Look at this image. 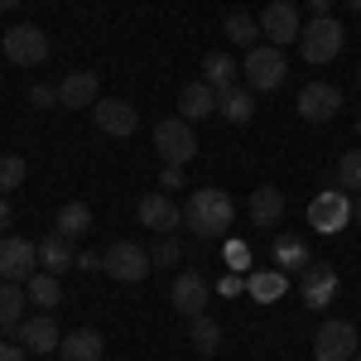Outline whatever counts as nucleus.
I'll list each match as a JSON object with an SVG mask.
<instances>
[{
    "mask_svg": "<svg viewBox=\"0 0 361 361\" xmlns=\"http://www.w3.org/2000/svg\"><path fill=\"white\" fill-rule=\"evenodd\" d=\"M183 226L193 231L202 246L231 241V226H236V202H231V193H222V188H197L183 202Z\"/></svg>",
    "mask_w": 361,
    "mask_h": 361,
    "instance_id": "1",
    "label": "nucleus"
},
{
    "mask_svg": "<svg viewBox=\"0 0 361 361\" xmlns=\"http://www.w3.org/2000/svg\"><path fill=\"white\" fill-rule=\"evenodd\" d=\"M284 73H289V63H284V49H275V44H255L246 54V63H241V82L250 92H275V87H284Z\"/></svg>",
    "mask_w": 361,
    "mask_h": 361,
    "instance_id": "2",
    "label": "nucleus"
},
{
    "mask_svg": "<svg viewBox=\"0 0 361 361\" xmlns=\"http://www.w3.org/2000/svg\"><path fill=\"white\" fill-rule=\"evenodd\" d=\"M299 49H304V63H313V68L333 63L342 54V25L333 15H313L304 25V34H299Z\"/></svg>",
    "mask_w": 361,
    "mask_h": 361,
    "instance_id": "3",
    "label": "nucleus"
},
{
    "mask_svg": "<svg viewBox=\"0 0 361 361\" xmlns=\"http://www.w3.org/2000/svg\"><path fill=\"white\" fill-rule=\"evenodd\" d=\"M154 149H159L164 164H188V159L197 154L193 126H188L183 116H164V121L154 126Z\"/></svg>",
    "mask_w": 361,
    "mask_h": 361,
    "instance_id": "4",
    "label": "nucleus"
},
{
    "mask_svg": "<svg viewBox=\"0 0 361 361\" xmlns=\"http://www.w3.org/2000/svg\"><path fill=\"white\" fill-rule=\"evenodd\" d=\"M102 270L121 284H140V279L154 270V260H149V250L135 246V241H116L111 250H102Z\"/></svg>",
    "mask_w": 361,
    "mask_h": 361,
    "instance_id": "5",
    "label": "nucleus"
},
{
    "mask_svg": "<svg viewBox=\"0 0 361 361\" xmlns=\"http://www.w3.org/2000/svg\"><path fill=\"white\" fill-rule=\"evenodd\" d=\"M0 49H5V58H10L15 68H39V63L49 58V34L39 25H15V29H5Z\"/></svg>",
    "mask_w": 361,
    "mask_h": 361,
    "instance_id": "6",
    "label": "nucleus"
},
{
    "mask_svg": "<svg viewBox=\"0 0 361 361\" xmlns=\"http://www.w3.org/2000/svg\"><path fill=\"white\" fill-rule=\"evenodd\" d=\"M357 357V328L347 318H328L313 333V361H352Z\"/></svg>",
    "mask_w": 361,
    "mask_h": 361,
    "instance_id": "7",
    "label": "nucleus"
},
{
    "mask_svg": "<svg viewBox=\"0 0 361 361\" xmlns=\"http://www.w3.org/2000/svg\"><path fill=\"white\" fill-rule=\"evenodd\" d=\"M347 222H352V193L328 188V193H318L313 202H308V226H313V231L333 236V231H342Z\"/></svg>",
    "mask_w": 361,
    "mask_h": 361,
    "instance_id": "8",
    "label": "nucleus"
},
{
    "mask_svg": "<svg viewBox=\"0 0 361 361\" xmlns=\"http://www.w3.org/2000/svg\"><path fill=\"white\" fill-rule=\"evenodd\" d=\"M29 275H39V246L25 236H0V279L25 284Z\"/></svg>",
    "mask_w": 361,
    "mask_h": 361,
    "instance_id": "9",
    "label": "nucleus"
},
{
    "mask_svg": "<svg viewBox=\"0 0 361 361\" xmlns=\"http://www.w3.org/2000/svg\"><path fill=\"white\" fill-rule=\"evenodd\" d=\"M260 34H265L275 49L299 44V34H304V25H299V10H294L289 0H270V5L260 10Z\"/></svg>",
    "mask_w": 361,
    "mask_h": 361,
    "instance_id": "10",
    "label": "nucleus"
},
{
    "mask_svg": "<svg viewBox=\"0 0 361 361\" xmlns=\"http://www.w3.org/2000/svg\"><path fill=\"white\" fill-rule=\"evenodd\" d=\"M299 299L308 308H328L337 299V270L328 260H308L304 270H299Z\"/></svg>",
    "mask_w": 361,
    "mask_h": 361,
    "instance_id": "11",
    "label": "nucleus"
},
{
    "mask_svg": "<svg viewBox=\"0 0 361 361\" xmlns=\"http://www.w3.org/2000/svg\"><path fill=\"white\" fill-rule=\"evenodd\" d=\"M207 299H212V284H207V275H197V270H183V275L173 279V289H169V304H173V313H183V318L207 313Z\"/></svg>",
    "mask_w": 361,
    "mask_h": 361,
    "instance_id": "12",
    "label": "nucleus"
},
{
    "mask_svg": "<svg viewBox=\"0 0 361 361\" xmlns=\"http://www.w3.org/2000/svg\"><path fill=\"white\" fill-rule=\"evenodd\" d=\"M92 121H97V130H102V135L126 140V135H135L140 111L130 106V102H121V97H102V102L92 106Z\"/></svg>",
    "mask_w": 361,
    "mask_h": 361,
    "instance_id": "13",
    "label": "nucleus"
},
{
    "mask_svg": "<svg viewBox=\"0 0 361 361\" xmlns=\"http://www.w3.org/2000/svg\"><path fill=\"white\" fill-rule=\"evenodd\" d=\"M135 217H140L145 226H149V231L169 236L173 226H183V207H178V202H173V197H169L164 188H159V193H145V197H140Z\"/></svg>",
    "mask_w": 361,
    "mask_h": 361,
    "instance_id": "14",
    "label": "nucleus"
},
{
    "mask_svg": "<svg viewBox=\"0 0 361 361\" xmlns=\"http://www.w3.org/2000/svg\"><path fill=\"white\" fill-rule=\"evenodd\" d=\"M15 337H20V347H25V352H34V357H54L58 342H63V333H58V323H54V313L25 318V323L15 328Z\"/></svg>",
    "mask_w": 361,
    "mask_h": 361,
    "instance_id": "15",
    "label": "nucleus"
},
{
    "mask_svg": "<svg viewBox=\"0 0 361 361\" xmlns=\"http://www.w3.org/2000/svg\"><path fill=\"white\" fill-rule=\"evenodd\" d=\"M246 222L260 226V231H275V226L284 222V193H279L275 183H260V188L246 197Z\"/></svg>",
    "mask_w": 361,
    "mask_h": 361,
    "instance_id": "16",
    "label": "nucleus"
},
{
    "mask_svg": "<svg viewBox=\"0 0 361 361\" xmlns=\"http://www.w3.org/2000/svg\"><path fill=\"white\" fill-rule=\"evenodd\" d=\"M342 111V92H337L333 82H308L304 92H299V116L304 121H333V116Z\"/></svg>",
    "mask_w": 361,
    "mask_h": 361,
    "instance_id": "17",
    "label": "nucleus"
},
{
    "mask_svg": "<svg viewBox=\"0 0 361 361\" xmlns=\"http://www.w3.org/2000/svg\"><path fill=\"white\" fill-rule=\"evenodd\" d=\"M102 97H97V73H68L63 82H58V106H68V111H82V106H97Z\"/></svg>",
    "mask_w": 361,
    "mask_h": 361,
    "instance_id": "18",
    "label": "nucleus"
},
{
    "mask_svg": "<svg viewBox=\"0 0 361 361\" xmlns=\"http://www.w3.org/2000/svg\"><path fill=\"white\" fill-rule=\"evenodd\" d=\"M102 352H106V342H102V333H92V328L63 333V342H58V361H102Z\"/></svg>",
    "mask_w": 361,
    "mask_h": 361,
    "instance_id": "19",
    "label": "nucleus"
},
{
    "mask_svg": "<svg viewBox=\"0 0 361 361\" xmlns=\"http://www.w3.org/2000/svg\"><path fill=\"white\" fill-rule=\"evenodd\" d=\"M73 265H78V250H73V241H68V236H58V231H49V236L39 241V270L63 275V270H73Z\"/></svg>",
    "mask_w": 361,
    "mask_h": 361,
    "instance_id": "20",
    "label": "nucleus"
},
{
    "mask_svg": "<svg viewBox=\"0 0 361 361\" xmlns=\"http://www.w3.org/2000/svg\"><path fill=\"white\" fill-rule=\"evenodd\" d=\"M270 255H275V270H284V275H299L308 260H313V255H308V241H304V236H294V231L275 236Z\"/></svg>",
    "mask_w": 361,
    "mask_h": 361,
    "instance_id": "21",
    "label": "nucleus"
},
{
    "mask_svg": "<svg viewBox=\"0 0 361 361\" xmlns=\"http://www.w3.org/2000/svg\"><path fill=\"white\" fill-rule=\"evenodd\" d=\"M212 111H217V92L202 82V78L178 92V116L183 121H202V116H212Z\"/></svg>",
    "mask_w": 361,
    "mask_h": 361,
    "instance_id": "22",
    "label": "nucleus"
},
{
    "mask_svg": "<svg viewBox=\"0 0 361 361\" xmlns=\"http://www.w3.org/2000/svg\"><path fill=\"white\" fill-rule=\"evenodd\" d=\"M202 82L222 97V92H231V87H241V68H236L226 54H207L202 58Z\"/></svg>",
    "mask_w": 361,
    "mask_h": 361,
    "instance_id": "23",
    "label": "nucleus"
},
{
    "mask_svg": "<svg viewBox=\"0 0 361 361\" xmlns=\"http://www.w3.org/2000/svg\"><path fill=\"white\" fill-rule=\"evenodd\" d=\"M284 289H289L284 270H250L246 275V294L255 304H275V299H284Z\"/></svg>",
    "mask_w": 361,
    "mask_h": 361,
    "instance_id": "24",
    "label": "nucleus"
},
{
    "mask_svg": "<svg viewBox=\"0 0 361 361\" xmlns=\"http://www.w3.org/2000/svg\"><path fill=\"white\" fill-rule=\"evenodd\" d=\"M25 294H29V304L39 308V313H54V308L63 304V284H58V275H49V270L29 275L25 279Z\"/></svg>",
    "mask_w": 361,
    "mask_h": 361,
    "instance_id": "25",
    "label": "nucleus"
},
{
    "mask_svg": "<svg viewBox=\"0 0 361 361\" xmlns=\"http://www.w3.org/2000/svg\"><path fill=\"white\" fill-rule=\"evenodd\" d=\"M54 231L68 236V241L87 236V231H92V207H87V202H63V207L54 212Z\"/></svg>",
    "mask_w": 361,
    "mask_h": 361,
    "instance_id": "26",
    "label": "nucleus"
},
{
    "mask_svg": "<svg viewBox=\"0 0 361 361\" xmlns=\"http://www.w3.org/2000/svg\"><path fill=\"white\" fill-rule=\"evenodd\" d=\"M217 111H222L231 126H246L250 116H255V97H250V87L241 82V87H231V92H222V97H217Z\"/></svg>",
    "mask_w": 361,
    "mask_h": 361,
    "instance_id": "27",
    "label": "nucleus"
},
{
    "mask_svg": "<svg viewBox=\"0 0 361 361\" xmlns=\"http://www.w3.org/2000/svg\"><path fill=\"white\" fill-rule=\"evenodd\" d=\"M25 304H29L25 284H10V279H5V284H0V328L15 333V328L25 323Z\"/></svg>",
    "mask_w": 361,
    "mask_h": 361,
    "instance_id": "28",
    "label": "nucleus"
},
{
    "mask_svg": "<svg viewBox=\"0 0 361 361\" xmlns=\"http://www.w3.org/2000/svg\"><path fill=\"white\" fill-rule=\"evenodd\" d=\"M222 34L236 44V49H246V54H250V49H255V39H260V20L246 15V10H231V15H226V25H222Z\"/></svg>",
    "mask_w": 361,
    "mask_h": 361,
    "instance_id": "29",
    "label": "nucleus"
},
{
    "mask_svg": "<svg viewBox=\"0 0 361 361\" xmlns=\"http://www.w3.org/2000/svg\"><path fill=\"white\" fill-rule=\"evenodd\" d=\"M188 342H193V352L212 357V352H217V342H222V328H217L207 313H197V318H188Z\"/></svg>",
    "mask_w": 361,
    "mask_h": 361,
    "instance_id": "30",
    "label": "nucleus"
},
{
    "mask_svg": "<svg viewBox=\"0 0 361 361\" xmlns=\"http://www.w3.org/2000/svg\"><path fill=\"white\" fill-rule=\"evenodd\" d=\"M337 188L342 193H361V149H347L337 159Z\"/></svg>",
    "mask_w": 361,
    "mask_h": 361,
    "instance_id": "31",
    "label": "nucleus"
},
{
    "mask_svg": "<svg viewBox=\"0 0 361 361\" xmlns=\"http://www.w3.org/2000/svg\"><path fill=\"white\" fill-rule=\"evenodd\" d=\"M25 159H20V154H0V197H10L15 193V188H20V183H25Z\"/></svg>",
    "mask_w": 361,
    "mask_h": 361,
    "instance_id": "32",
    "label": "nucleus"
},
{
    "mask_svg": "<svg viewBox=\"0 0 361 361\" xmlns=\"http://www.w3.org/2000/svg\"><path fill=\"white\" fill-rule=\"evenodd\" d=\"M149 260H154V270H169V265H178V260H183V246L173 241V231L159 236V241L149 246Z\"/></svg>",
    "mask_w": 361,
    "mask_h": 361,
    "instance_id": "33",
    "label": "nucleus"
},
{
    "mask_svg": "<svg viewBox=\"0 0 361 361\" xmlns=\"http://www.w3.org/2000/svg\"><path fill=\"white\" fill-rule=\"evenodd\" d=\"M222 255H226V270L250 275V246H241V241H222Z\"/></svg>",
    "mask_w": 361,
    "mask_h": 361,
    "instance_id": "34",
    "label": "nucleus"
},
{
    "mask_svg": "<svg viewBox=\"0 0 361 361\" xmlns=\"http://www.w3.org/2000/svg\"><path fill=\"white\" fill-rule=\"evenodd\" d=\"M29 102H34L39 111H54V106H58V87H49V82H34V87H29Z\"/></svg>",
    "mask_w": 361,
    "mask_h": 361,
    "instance_id": "35",
    "label": "nucleus"
},
{
    "mask_svg": "<svg viewBox=\"0 0 361 361\" xmlns=\"http://www.w3.org/2000/svg\"><path fill=\"white\" fill-rule=\"evenodd\" d=\"M159 183H164V193L183 188V164H164V169H159Z\"/></svg>",
    "mask_w": 361,
    "mask_h": 361,
    "instance_id": "36",
    "label": "nucleus"
},
{
    "mask_svg": "<svg viewBox=\"0 0 361 361\" xmlns=\"http://www.w3.org/2000/svg\"><path fill=\"white\" fill-rule=\"evenodd\" d=\"M217 289H222V294H246V275H236V270H231V275L217 279Z\"/></svg>",
    "mask_w": 361,
    "mask_h": 361,
    "instance_id": "37",
    "label": "nucleus"
},
{
    "mask_svg": "<svg viewBox=\"0 0 361 361\" xmlns=\"http://www.w3.org/2000/svg\"><path fill=\"white\" fill-rule=\"evenodd\" d=\"M73 270H87V275L102 270V255H97V250H78V265H73Z\"/></svg>",
    "mask_w": 361,
    "mask_h": 361,
    "instance_id": "38",
    "label": "nucleus"
},
{
    "mask_svg": "<svg viewBox=\"0 0 361 361\" xmlns=\"http://www.w3.org/2000/svg\"><path fill=\"white\" fill-rule=\"evenodd\" d=\"M0 361H29V352L20 342H0Z\"/></svg>",
    "mask_w": 361,
    "mask_h": 361,
    "instance_id": "39",
    "label": "nucleus"
},
{
    "mask_svg": "<svg viewBox=\"0 0 361 361\" xmlns=\"http://www.w3.org/2000/svg\"><path fill=\"white\" fill-rule=\"evenodd\" d=\"M308 10H313V15H328V10H333V0H308Z\"/></svg>",
    "mask_w": 361,
    "mask_h": 361,
    "instance_id": "40",
    "label": "nucleus"
},
{
    "mask_svg": "<svg viewBox=\"0 0 361 361\" xmlns=\"http://www.w3.org/2000/svg\"><path fill=\"white\" fill-rule=\"evenodd\" d=\"M10 226V197H0V231Z\"/></svg>",
    "mask_w": 361,
    "mask_h": 361,
    "instance_id": "41",
    "label": "nucleus"
},
{
    "mask_svg": "<svg viewBox=\"0 0 361 361\" xmlns=\"http://www.w3.org/2000/svg\"><path fill=\"white\" fill-rule=\"evenodd\" d=\"M352 222H361V193H352Z\"/></svg>",
    "mask_w": 361,
    "mask_h": 361,
    "instance_id": "42",
    "label": "nucleus"
},
{
    "mask_svg": "<svg viewBox=\"0 0 361 361\" xmlns=\"http://www.w3.org/2000/svg\"><path fill=\"white\" fill-rule=\"evenodd\" d=\"M15 5H20V0H0V10H15Z\"/></svg>",
    "mask_w": 361,
    "mask_h": 361,
    "instance_id": "43",
    "label": "nucleus"
},
{
    "mask_svg": "<svg viewBox=\"0 0 361 361\" xmlns=\"http://www.w3.org/2000/svg\"><path fill=\"white\" fill-rule=\"evenodd\" d=\"M347 5H352V10H357V15H361V0H347Z\"/></svg>",
    "mask_w": 361,
    "mask_h": 361,
    "instance_id": "44",
    "label": "nucleus"
},
{
    "mask_svg": "<svg viewBox=\"0 0 361 361\" xmlns=\"http://www.w3.org/2000/svg\"><path fill=\"white\" fill-rule=\"evenodd\" d=\"M357 87H361V68H357Z\"/></svg>",
    "mask_w": 361,
    "mask_h": 361,
    "instance_id": "45",
    "label": "nucleus"
},
{
    "mask_svg": "<svg viewBox=\"0 0 361 361\" xmlns=\"http://www.w3.org/2000/svg\"><path fill=\"white\" fill-rule=\"evenodd\" d=\"M357 135H361V121H357Z\"/></svg>",
    "mask_w": 361,
    "mask_h": 361,
    "instance_id": "46",
    "label": "nucleus"
},
{
    "mask_svg": "<svg viewBox=\"0 0 361 361\" xmlns=\"http://www.w3.org/2000/svg\"><path fill=\"white\" fill-rule=\"evenodd\" d=\"M0 58H5V49H0Z\"/></svg>",
    "mask_w": 361,
    "mask_h": 361,
    "instance_id": "47",
    "label": "nucleus"
},
{
    "mask_svg": "<svg viewBox=\"0 0 361 361\" xmlns=\"http://www.w3.org/2000/svg\"><path fill=\"white\" fill-rule=\"evenodd\" d=\"M352 361H361V357H352Z\"/></svg>",
    "mask_w": 361,
    "mask_h": 361,
    "instance_id": "48",
    "label": "nucleus"
}]
</instances>
